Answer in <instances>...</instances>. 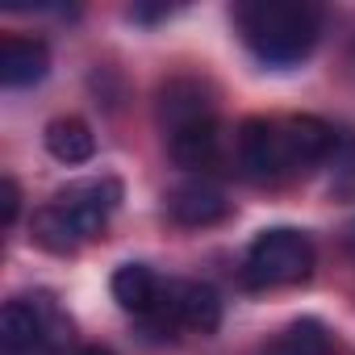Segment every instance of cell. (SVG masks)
<instances>
[{
    "label": "cell",
    "instance_id": "cell-1",
    "mask_svg": "<svg viewBox=\"0 0 355 355\" xmlns=\"http://www.w3.org/2000/svg\"><path fill=\"white\" fill-rule=\"evenodd\" d=\"M239 167L255 184H280L309 167L326 163L338 150V134L322 117H251L243 121L239 138Z\"/></svg>",
    "mask_w": 355,
    "mask_h": 355
},
{
    "label": "cell",
    "instance_id": "cell-2",
    "mask_svg": "<svg viewBox=\"0 0 355 355\" xmlns=\"http://www.w3.org/2000/svg\"><path fill=\"white\" fill-rule=\"evenodd\" d=\"M239 34L268 67H297L322 34V13L309 0H247L234 9Z\"/></svg>",
    "mask_w": 355,
    "mask_h": 355
},
{
    "label": "cell",
    "instance_id": "cell-3",
    "mask_svg": "<svg viewBox=\"0 0 355 355\" xmlns=\"http://www.w3.org/2000/svg\"><path fill=\"white\" fill-rule=\"evenodd\" d=\"M71 343V318L55 293L13 297L0 309V355H59Z\"/></svg>",
    "mask_w": 355,
    "mask_h": 355
},
{
    "label": "cell",
    "instance_id": "cell-4",
    "mask_svg": "<svg viewBox=\"0 0 355 355\" xmlns=\"http://www.w3.org/2000/svg\"><path fill=\"white\" fill-rule=\"evenodd\" d=\"M309 272H313V243H309V234H301V230H293V226L263 230V234L247 247L243 276H247L251 288L301 284Z\"/></svg>",
    "mask_w": 355,
    "mask_h": 355
},
{
    "label": "cell",
    "instance_id": "cell-5",
    "mask_svg": "<svg viewBox=\"0 0 355 355\" xmlns=\"http://www.w3.org/2000/svg\"><path fill=\"white\" fill-rule=\"evenodd\" d=\"M55 205L71 218V226L80 230L84 243H88V239H101L105 226H109V218H113L117 205H121V180H113V175L76 180V184H67V189L55 197Z\"/></svg>",
    "mask_w": 355,
    "mask_h": 355
},
{
    "label": "cell",
    "instance_id": "cell-6",
    "mask_svg": "<svg viewBox=\"0 0 355 355\" xmlns=\"http://www.w3.org/2000/svg\"><path fill=\"white\" fill-rule=\"evenodd\" d=\"M230 201L218 184L209 180H189V184H175L167 193V218L175 226H189V230H205V226H218L230 218Z\"/></svg>",
    "mask_w": 355,
    "mask_h": 355
},
{
    "label": "cell",
    "instance_id": "cell-7",
    "mask_svg": "<svg viewBox=\"0 0 355 355\" xmlns=\"http://www.w3.org/2000/svg\"><path fill=\"white\" fill-rule=\"evenodd\" d=\"M167 150L189 171H218L226 159V134H222L218 117H209V121H197V125L167 134Z\"/></svg>",
    "mask_w": 355,
    "mask_h": 355
},
{
    "label": "cell",
    "instance_id": "cell-8",
    "mask_svg": "<svg viewBox=\"0 0 355 355\" xmlns=\"http://www.w3.org/2000/svg\"><path fill=\"white\" fill-rule=\"evenodd\" d=\"M209 117H214V96L197 80H171L159 92V121H163L167 134L197 125V121H209Z\"/></svg>",
    "mask_w": 355,
    "mask_h": 355
},
{
    "label": "cell",
    "instance_id": "cell-9",
    "mask_svg": "<svg viewBox=\"0 0 355 355\" xmlns=\"http://www.w3.org/2000/svg\"><path fill=\"white\" fill-rule=\"evenodd\" d=\"M46 71H51L46 42L5 34V42H0V80H5V88H30V84L46 80Z\"/></svg>",
    "mask_w": 355,
    "mask_h": 355
},
{
    "label": "cell",
    "instance_id": "cell-10",
    "mask_svg": "<svg viewBox=\"0 0 355 355\" xmlns=\"http://www.w3.org/2000/svg\"><path fill=\"white\" fill-rule=\"evenodd\" d=\"M171 301L180 330L189 334H214L222 326V297L201 280H171Z\"/></svg>",
    "mask_w": 355,
    "mask_h": 355
},
{
    "label": "cell",
    "instance_id": "cell-11",
    "mask_svg": "<svg viewBox=\"0 0 355 355\" xmlns=\"http://www.w3.org/2000/svg\"><path fill=\"white\" fill-rule=\"evenodd\" d=\"M113 297H117V305L130 309L134 318H146V313L159 305V297H163V280H159L146 263H121V268L113 272Z\"/></svg>",
    "mask_w": 355,
    "mask_h": 355
},
{
    "label": "cell",
    "instance_id": "cell-12",
    "mask_svg": "<svg viewBox=\"0 0 355 355\" xmlns=\"http://www.w3.org/2000/svg\"><path fill=\"white\" fill-rule=\"evenodd\" d=\"M46 150L59 159V163H88L96 155V134L88 130V121L80 117H55L46 125Z\"/></svg>",
    "mask_w": 355,
    "mask_h": 355
},
{
    "label": "cell",
    "instance_id": "cell-13",
    "mask_svg": "<svg viewBox=\"0 0 355 355\" xmlns=\"http://www.w3.org/2000/svg\"><path fill=\"white\" fill-rule=\"evenodd\" d=\"M30 234H34V243L42 247V251H51V255H76L80 251V230L71 226V218L51 201V205H42L38 214H34V222H30Z\"/></svg>",
    "mask_w": 355,
    "mask_h": 355
},
{
    "label": "cell",
    "instance_id": "cell-14",
    "mask_svg": "<svg viewBox=\"0 0 355 355\" xmlns=\"http://www.w3.org/2000/svg\"><path fill=\"white\" fill-rule=\"evenodd\" d=\"M330 330L318 318H301L293 322L272 347H263V355H330Z\"/></svg>",
    "mask_w": 355,
    "mask_h": 355
},
{
    "label": "cell",
    "instance_id": "cell-15",
    "mask_svg": "<svg viewBox=\"0 0 355 355\" xmlns=\"http://www.w3.org/2000/svg\"><path fill=\"white\" fill-rule=\"evenodd\" d=\"M330 193L355 197V142H347V146L334 155V180H330Z\"/></svg>",
    "mask_w": 355,
    "mask_h": 355
},
{
    "label": "cell",
    "instance_id": "cell-16",
    "mask_svg": "<svg viewBox=\"0 0 355 355\" xmlns=\"http://www.w3.org/2000/svg\"><path fill=\"white\" fill-rule=\"evenodd\" d=\"M17 209H21V189H17L13 175H5V180H0V226H13Z\"/></svg>",
    "mask_w": 355,
    "mask_h": 355
},
{
    "label": "cell",
    "instance_id": "cell-17",
    "mask_svg": "<svg viewBox=\"0 0 355 355\" xmlns=\"http://www.w3.org/2000/svg\"><path fill=\"white\" fill-rule=\"evenodd\" d=\"M76 355H113V351H109V347H101V343H92V347H80Z\"/></svg>",
    "mask_w": 355,
    "mask_h": 355
}]
</instances>
